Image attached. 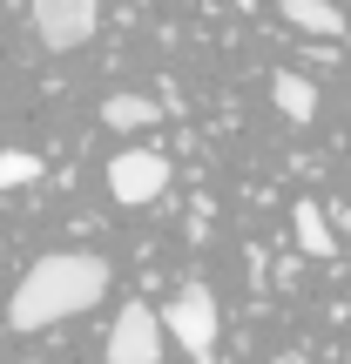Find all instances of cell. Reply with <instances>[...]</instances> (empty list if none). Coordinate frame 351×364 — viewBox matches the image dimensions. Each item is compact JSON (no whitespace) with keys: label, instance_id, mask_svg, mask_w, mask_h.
Wrapping results in <instances>:
<instances>
[{"label":"cell","instance_id":"1","mask_svg":"<svg viewBox=\"0 0 351 364\" xmlns=\"http://www.w3.org/2000/svg\"><path fill=\"white\" fill-rule=\"evenodd\" d=\"M108 297V263L95 250H54L21 277V290L7 297V324L14 331H48L61 317H81Z\"/></svg>","mask_w":351,"mask_h":364},{"label":"cell","instance_id":"2","mask_svg":"<svg viewBox=\"0 0 351 364\" xmlns=\"http://www.w3.org/2000/svg\"><path fill=\"white\" fill-rule=\"evenodd\" d=\"M156 317H162V338L176 331V351L182 358H196V364L216 358V297H209L203 284H182L169 297V311H156Z\"/></svg>","mask_w":351,"mask_h":364},{"label":"cell","instance_id":"3","mask_svg":"<svg viewBox=\"0 0 351 364\" xmlns=\"http://www.w3.org/2000/svg\"><path fill=\"white\" fill-rule=\"evenodd\" d=\"M108 364H156L162 358V317L149 304H122V317L108 324V344H102Z\"/></svg>","mask_w":351,"mask_h":364},{"label":"cell","instance_id":"4","mask_svg":"<svg viewBox=\"0 0 351 364\" xmlns=\"http://www.w3.org/2000/svg\"><path fill=\"white\" fill-rule=\"evenodd\" d=\"M102 27V7L95 0H34V34L48 54H68Z\"/></svg>","mask_w":351,"mask_h":364},{"label":"cell","instance_id":"5","mask_svg":"<svg viewBox=\"0 0 351 364\" xmlns=\"http://www.w3.org/2000/svg\"><path fill=\"white\" fill-rule=\"evenodd\" d=\"M108 189H115V203H156V196L169 189V156H156V149H122V156L108 162Z\"/></svg>","mask_w":351,"mask_h":364},{"label":"cell","instance_id":"6","mask_svg":"<svg viewBox=\"0 0 351 364\" xmlns=\"http://www.w3.org/2000/svg\"><path fill=\"white\" fill-rule=\"evenodd\" d=\"M271 95H277V108H284V122H311V115H318V88H311L304 75H277Z\"/></svg>","mask_w":351,"mask_h":364},{"label":"cell","instance_id":"7","mask_svg":"<svg viewBox=\"0 0 351 364\" xmlns=\"http://www.w3.org/2000/svg\"><path fill=\"white\" fill-rule=\"evenodd\" d=\"M156 115H162V108L149 102V95H108V102H102V122H108V129H149Z\"/></svg>","mask_w":351,"mask_h":364},{"label":"cell","instance_id":"8","mask_svg":"<svg viewBox=\"0 0 351 364\" xmlns=\"http://www.w3.org/2000/svg\"><path fill=\"white\" fill-rule=\"evenodd\" d=\"M298 250L304 257H331V250H338V236H331V223H325L318 203H298Z\"/></svg>","mask_w":351,"mask_h":364},{"label":"cell","instance_id":"9","mask_svg":"<svg viewBox=\"0 0 351 364\" xmlns=\"http://www.w3.org/2000/svg\"><path fill=\"white\" fill-rule=\"evenodd\" d=\"M284 21L304 27V34H345V14L338 7H318V0H284Z\"/></svg>","mask_w":351,"mask_h":364},{"label":"cell","instance_id":"10","mask_svg":"<svg viewBox=\"0 0 351 364\" xmlns=\"http://www.w3.org/2000/svg\"><path fill=\"white\" fill-rule=\"evenodd\" d=\"M27 182H41V156H27V149H0V196L27 189Z\"/></svg>","mask_w":351,"mask_h":364}]
</instances>
